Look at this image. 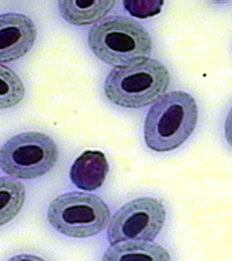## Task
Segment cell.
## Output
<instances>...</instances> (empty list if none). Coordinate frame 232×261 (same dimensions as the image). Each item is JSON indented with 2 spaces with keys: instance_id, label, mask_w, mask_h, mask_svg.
<instances>
[{
  "instance_id": "9",
  "label": "cell",
  "mask_w": 232,
  "mask_h": 261,
  "mask_svg": "<svg viewBox=\"0 0 232 261\" xmlns=\"http://www.w3.org/2000/svg\"><path fill=\"white\" fill-rule=\"evenodd\" d=\"M102 261H171V255L159 244L133 241L112 245Z\"/></svg>"
},
{
  "instance_id": "5",
  "label": "cell",
  "mask_w": 232,
  "mask_h": 261,
  "mask_svg": "<svg viewBox=\"0 0 232 261\" xmlns=\"http://www.w3.org/2000/svg\"><path fill=\"white\" fill-rule=\"evenodd\" d=\"M58 147L43 133L26 132L6 141L0 149V167L6 174L23 180L48 173L58 161Z\"/></svg>"
},
{
  "instance_id": "6",
  "label": "cell",
  "mask_w": 232,
  "mask_h": 261,
  "mask_svg": "<svg viewBox=\"0 0 232 261\" xmlns=\"http://www.w3.org/2000/svg\"><path fill=\"white\" fill-rule=\"evenodd\" d=\"M166 220V209L154 197H138L125 203L114 215L108 226L111 245L143 241L153 242Z\"/></svg>"
},
{
  "instance_id": "8",
  "label": "cell",
  "mask_w": 232,
  "mask_h": 261,
  "mask_svg": "<svg viewBox=\"0 0 232 261\" xmlns=\"http://www.w3.org/2000/svg\"><path fill=\"white\" fill-rule=\"evenodd\" d=\"M109 165L106 155L100 151H85L75 159L70 170V178L75 187L93 192L102 186Z\"/></svg>"
},
{
  "instance_id": "1",
  "label": "cell",
  "mask_w": 232,
  "mask_h": 261,
  "mask_svg": "<svg viewBox=\"0 0 232 261\" xmlns=\"http://www.w3.org/2000/svg\"><path fill=\"white\" fill-rule=\"evenodd\" d=\"M199 120L195 99L183 91H173L156 101L144 122V140L156 152L178 149L191 137Z\"/></svg>"
},
{
  "instance_id": "2",
  "label": "cell",
  "mask_w": 232,
  "mask_h": 261,
  "mask_svg": "<svg viewBox=\"0 0 232 261\" xmlns=\"http://www.w3.org/2000/svg\"><path fill=\"white\" fill-rule=\"evenodd\" d=\"M88 45L100 61L123 67L149 60L152 41L146 29L130 18L115 15L91 28Z\"/></svg>"
},
{
  "instance_id": "15",
  "label": "cell",
  "mask_w": 232,
  "mask_h": 261,
  "mask_svg": "<svg viewBox=\"0 0 232 261\" xmlns=\"http://www.w3.org/2000/svg\"><path fill=\"white\" fill-rule=\"evenodd\" d=\"M7 261H45V260L40 258V256L33 255V254H18V255L12 256V258H10Z\"/></svg>"
},
{
  "instance_id": "10",
  "label": "cell",
  "mask_w": 232,
  "mask_h": 261,
  "mask_svg": "<svg viewBox=\"0 0 232 261\" xmlns=\"http://www.w3.org/2000/svg\"><path fill=\"white\" fill-rule=\"evenodd\" d=\"M114 2H61L60 13L66 22L74 26H86L102 19L114 6Z\"/></svg>"
},
{
  "instance_id": "7",
  "label": "cell",
  "mask_w": 232,
  "mask_h": 261,
  "mask_svg": "<svg viewBox=\"0 0 232 261\" xmlns=\"http://www.w3.org/2000/svg\"><path fill=\"white\" fill-rule=\"evenodd\" d=\"M37 29L29 16L21 13L0 14V63L23 57L34 44Z\"/></svg>"
},
{
  "instance_id": "3",
  "label": "cell",
  "mask_w": 232,
  "mask_h": 261,
  "mask_svg": "<svg viewBox=\"0 0 232 261\" xmlns=\"http://www.w3.org/2000/svg\"><path fill=\"white\" fill-rule=\"evenodd\" d=\"M170 73L162 63L146 60L138 64L115 67L105 81V94L116 106L142 108L154 103L170 86Z\"/></svg>"
},
{
  "instance_id": "4",
  "label": "cell",
  "mask_w": 232,
  "mask_h": 261,
  "mask_svg": "<svg viewBox=\"0 0 232 261\" xmlns=\"http://www.w3.org/2000/svg\"><path fill=\"white\" fill-rule=\"evenodd\" d=\"M111 210L99 196L82 192L58 195L48 209L50 225L66 237L90 238L106 228Z\"/></svg>"
},
{
  "instance_id": "13",
  "label": "cell",
  "mask_w": 232,
  "mask_h": 261,
  "mask_svg": "<svg viewBox=\"0 0 232 261\" xmlns=\"http://www.w3.org/2000/svg\"><path fill=\"white\" fill-rule=\"evenodd\" d=\"M164 5L163 2H124L123 6L129 13L138 18H146L158 14Z\"/></svg>"
},
{
  "instance_id": "12",
  "label": "cell",
  "mask_w": 232,
  "mask_h": 261,
  "mask_svg": "<svg viewBox=\"0 0 232 261\" xmlns=\"http://www.w3.org/2000/svg\"><path fill=\"white\" fill-rule=\"evenodd\" d=\"M24 96L23 83L13 70L0 65V109L12 108Z\"/></svg>"
},
{
  "instance_id": "11",
  "label": "cell",
  "mask_w": 232,
  "mask_h": 261,
  "mask_svg": "<svg viewBox=\"0 0 232 261\" xmlns=\"http://www.w3.org/2000/svg\"><path fill=\"white\" fill-rule=\"evenodd\" d=\"M26 200V188L20 181L0 176V226L20 213Z\"/></svg>"
},
{
  "instance_id": "14",
  "label": "cell",
  "mask_w": 232,
  "mask_h": 261,
  "mask_svg": "<svg viewBox=\"0 0 232 261\" xmlns=\"http://www.w3.org/2000/svg\"><path fill=\"white\" fill-rule=\"evenodd\" d=\"M224 133H225L226 142L232 146V108L230 109V112L227 113V116L225 119Z\"/></svg>"
}]
</instances>
